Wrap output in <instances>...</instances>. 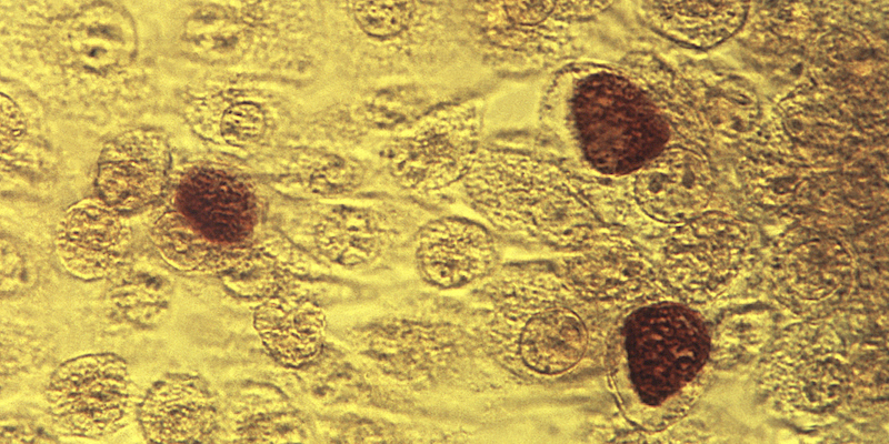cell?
Segmentation results:
<instances>
[{"label": "cell", "instance_id": "1", "mask_svg": "<svg viewBox=\"0 0 889 444\" xmlns=\"http://www.w3.org/2000/svg\"><path fill=\"white\" fill-rule=\"evenodd\" d=\"M473 297L479 341L518 382L548 387L603 373L622 315L580 297L551 260L502 263Z\"/></svg>", "mask_w": 889, "mask_h": 444}, {"label": "cell", "instance_id": "2", "mask_svg": "<svg viewBox=\"0 0 889 444\" xmlns=\"http://www.w3.org/2000/svg\"><path fill=\"white\" fill-rule=\"evenodd\" d=\"M538 128L579 179L623 178L675 138L641 84L617 61L577 59L550 73L538 102Z\"/></svg>", "mask_w": 889, "mask_h": 444}, {"label": "cell", "instance_id": "3", "mask_svg": "<svg viewBox=\"0 0 889 444\" xmlns=\"http://www.w3.org/2000/svg\"><path fill=\"white\" fill-rule=\"evenodd\" d=\"M709 346L700 316L675 299L625 313L612 331L603 371L622 417L647 433L678 423L709 383Z\"/></svg>", "mask_w": 889, "mask_h": 444}, {"label": "cell", "instance_id": "4", "mask_svg": "<svg viewBox=\"0 0 889 444\" xmlns=\"http://www.w3.org/2000/svg\"><path fill=\"white\" fill-rule=\"evenodd\" d=\"M460 190L497 235L557 253L605 225L576 174L550 151L485 141Z\"/></svg>", "mask_w": 889, "mask_h": 444}, {"label": "cell", "instance_id": "5", "mask_svg": "<svg viewBox=\"0 0 889 444\" xmlns=\"http://www.w3.org/2000/svg\"><path fill=\"white\" fill-rule=\"evenodd\" d=\"M465 48L500 74H533L579 59L580 28L600 1H468L452 7Z\"/></svg>", "mask_w": 889, "mask_h": 444}, {"label": "cell", "instance_id": "6", "mask_svg": "<svg viewBox=\"0 0 889 444\" xmlns=\"http://www.w3.org/2000/svg\"><path fill=\"white\" fill-rule=\"evenodd\" d=\"M578 181L605 224L640 241L663 239L676 226L710 211L718 188L716 170L703 148L675 138L623 178Z\"/></svg>", "mask_w": 889, "mask_h": 444}, {"label": "cell", "instance_id": "7", "mask_svg": "<svg viewBox=\"0 0 889 444\" xmlns=\"http://www.w3.org/2000/svg\"><path fill=\"white\" fill-rule=\"evenodd\" d=\"M759 256L755 228L731 213L710 210L672 229L660 246L658 264L675 297L687 304L712 303L750 273Z\"/></svg>", "mask_w": 889, "mask_h": 444}, {"label": "cell", "instance_id": "8", "mask_svg": "<svg viewBox=\"0 0 889 444\" xmlns=\"http://www.w3.org/2000/svg\"><path fill=\"white\" fill-rule=\"evenodd\" d=\"M758 382L785 412L828 413L841 403L849 383L843 341L822 319L789 325L767 350Z\"/></svg>", "mask_w": 889, "mask_h": 444}, {"label": "cell", "instance_id": "9", "mask_svg": "<svg viewBox=\"0 0 889 444\" xmlns=\"http://www.w3.org/2000/svg\"><path fill=\"white\" fill-rule=\"evenodd\" d=\"M857 262L849 242L833 231L801 223L781 234L770 254L772 295L805 320L823 319L853 290Z\"/></svg>", "mask_w": 889, "mask_h": 444}, {"label": "cell", "instance_id": "10", "mask_svg": "<svg viewBox=\"0 0 889 444\" xmlns=\"http://www.w3.org/2000/svg\"><path fill=\"white\" fill-rule=\"evenodd\" d=\"M551 262L580 297L620 315L675 299L643 243L615 226L602 225L580 245L558 252Z\"/></svg>", "mask_w": 889, "mask_h": 444}, {"label": "cell", "instance_id": "11", "mask_svg": "<svg viewBox=\"0 0 889 444\" xmlns=\"http://www.w3.org/2000/svg\"><path fill=\"white\" fill-rule=\"evenodd\" d=\"M486 99L444 104L419 120L388 151L394 179L418 193L460 188L483 143Z\"/></svg>", "mask_w": 889, "mask_h": 444}, {"label": "cell", "instance_id": "12", "mask_svg": "<svg viewBox=\"0 0 889 444\" xmlns=\"http://www.w3.org/2000/svg\"><path fill=\"white\" fill-rule=\"evenodd\" d=\"M48 413L61 432L103 437L124 427L137 411V391L127 362L92 353L61 363L46 391Z\"/></svg>", "mask_w": 889, "mask_h": 444}, {"label": "cell", "instance_id": "13", "mask_svg": "<svg viewBox=\"0 0 889 444\" xmlns=\"http://www.w3.org/2000/svg\"><path fill=\"white\" fill-rule=\"evenodd\" d=\"M414 263L420 278L434 289L477 286L502 264L500 242L485 224L440 216L418 232Z\"/></svg>", "mask_w": 889, "mask_h": 444}, {"label": "cell", "instance_id": "14", "mask_svg": "<svg viewBox=\"0 0 889 444\" xmlns=\"http://www.w3.org/2000/svg\"><path fill=\"white\" fill-rule=\"evenodd\" d=\"M169 168V148L160 133L147 129L121 133L101 152L97 193L122 215L139 213L163 195Z\"/></svg>", "mask_w": 889, "mask_h": 444}, {"label": "cell", "instance_id": "15", "mask_svg": "<svg viewBox=\"0 0 889 444\" xmlns=\"http://www.w3.org/2000/svg\"><path fill=\"white\" fill-rule=\"evenodd\" d=\"M197 232L226 246H249L258 223L252 189L220 169L190 171L173 194V208Z\"/></svg>", "mask_w": 889, "mask_h": 444}, {"label": "cell", "instance_id": "16", "mask_svg": "<svg viewBox=\"0 0 889 444\" xmlns=\"http://www.w3.org/2000/svg\"><path fill=\"white\" fill-rule=\"evenodd\" d=\"M124 215L102 200L84 199L70 206L56 232V251L64 270L82 281L111 275L130 245Z\"/></svg>", "mask_w": 889, "mask_h": 444}, {"label": "cell", "instance_id": "17", "mask_svg": "<svg viewBox=\"0 0 889 444\" xmlns=\"http://www.w3.org/2000/svg\"><path fill=\"white\" fill-rule=\"evenodd\" d=\"M148 442H208L219 424L217 400L198 375L174 373L154 382L137 407Z\"/></svg>", "mask_w": 889, "mask_h": 444}, {"label": "cell", "instance_id": "18", "mask_svg": "<svg viewBox=\"0 0 889 444\" xmlns=\"http://www.w3.org/2000/svg\"><path fill=\"white\" fill-rule=\"evenodd\" d=\"M253 326L277 363L300 369L319 356L327 316L314 301L290 290L261 301L253 312Z\"/></svg>", "mask_w": 889, "mask_h": 444}, {"label": "cell", "instance_id": "19", "mask_svg": "<svg viewBox=\"0 0 889 444\" xmlns=\"http://www.w3.org/2000/svg\"><path fill=\"white\" fill-rule=\"evenodd\" d=\"M681 72L691 87L711 138L741 143L765 121L756 89L741 75L715 67L698 65Z\"/></svg>", "mask_w": 889, "mask_h": 444}, {"label": "cell", "instance_id": "20", "mask_svg": "<svg viewBox=\"0 0 889 444\" xmlns=\"http://www.w3.org/2000/svg\"><path fill=\"white\" fill-rule=\"evenodd\" d=\"M637 11L659 36L706 51L726 42L743 27L750 3L641 1Z\"/></svg>", "mask_w": 889, "mask_h": 444}, {"label": "cell", "instance_id": "21", "mask_svg": "<svg viewBox=\"0 0 889 444\" xmlns=\"http://www.w3.org/2000/svg\"><path fill=\"white\" fill-rule=\"evenodd\" d=\"M618 62L651 97L676 139L701 148L710 142L711 135L681 70L646 50L629 51Z\"/></svg>", "mask_w": 889, "mask_h": 444}, {"label": "cell", "instance_id": "22", "mask_svg": "<svg viewBox=\"0 0 889 444\" xmlns=\"http://www.w3.org/2000/svg\"><path fill=\"white\" fill-rule=\"evenodd\" d=\"M313 242L328 261L347 269L376 262L390 244L389 229L379 213L364 208L336 206L314 226Z\"/></svg>", "mask_w": 889, "mask_h": 444}, {"label": "cell", "instance_id": "23", "mask_svg": "<svg viewBox=\"0 0 889 444\" xmlns=\"http://www.w3.org/2000/svg\"><path fill=\"white\" fill-rule=\"evenodd\" d=\"M151 238L166 263L188 274L221 275L241 262L253 248L214 243L192 229L174 209L154 222Z\"/></svg>", "mask_w": 889, "mask_h": 444}, {"label": "cell", "instance_id": "24", "mask_svg": "<svg viewBox=\"0 0 889 444\" xmlns=\"http://www.w3.org/2000/svg\"><path fill=\"white\" fill-rule=\"evenodd\" d=\"M773 331V316L761 305L728 311L709 332L712 367L729 370L751 361L765 347Z\"/></svg>", "mask_w": 889, "mask_h": 444}, {"label": "cell", "instance_id": "25", "mask_svg": "<svg viewBox=\"0 0 889 444\" xmlns=\"http://www.w3.org/2000/svg\"><path fill=\"white\" fill-rule=\"evenodd\" d=\"M281 254L268 249L252 248L250 253L234 268L220 275L224 286L233 294L263 301L276 294L290 291L288 284L296 268Z\"/></svg>", "mask_w": 889, "mask_h": 444}, {"label": "cell", "instance_id": "26", "mask_svg": "<svg viewBox=\"0 0 889 444\" xmlns=\"http://www.w3.org/2000/svg\"><path fill=\"white\" fill-rule=\"evenodd\" d=\"M267 119L261 108L242 102L229 108L222 118V132L230 142L256 141L266 130Z\"/></svg>", "mask_w": 889, "mask_h": 444}]
</instances>
